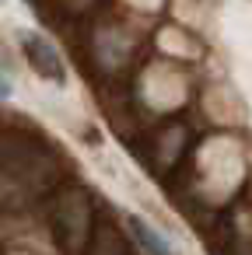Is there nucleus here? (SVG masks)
Segmentation results:
<instances>
[{
	"label": "nucleus",
	"instance_id": "f257e3e1",
	"mask_svg": "<svg viewBox=\"0 0 252 255\" xmlns=\"http://www.w3.org/2000/svg\"><path fill=\"white\" fill-rule=\"evenodd\" d=\"M18 42H21V56L25 63L42 77V81H53V84H67V67H63V56L56 53V46L39 35V32H28V28H18Z\"/></svg>",
	"mask_w": 252,
	"mask_h": 255
},
{
	"label": "nucleus",
	"instance_id": "f03ea898",
	"mask_svg": "<svg viewBox=\"0 0 252 255\" xmlns=\"http://www.w3.org/2000/svg\"><path fill=\"white\" fill-rule=\"evenodd\" d=\"M130 224V231H133V238H137V245L147 252V255H175V248H172V241L165 238V234H158L144 217H130L126 220Z\"/></svg>",
	"mask_w": 252,
	"mask_h": 255
},
{
	"label": "nucleus",
	"instance_id": "7ed1b4c3",
	"mask_svg": "<svg viewBox=\"0 0 252 255\" xmlns=\"http://www.w3.org/2000/svg\"><path fill=\"white\" fill-rule=\"evenodd\" d=\"M11 95H14V84L7 81V74H4V70H0V98H11Z\"/></svg>",
	"mask_w": 252,
	"mask_h": 255
},
{
	"label": "nucleus",
	"instance_id": "20e7f679",
	"mask_svg": "<svg viewBox=\"0 0 252 255\" xmlns=\"http://www.w3.org/2000/svg\"><path fill=\"white\" fill-rule=\"evenodd\" d=\"M0 63H11V53H7V42L0 39Z\"/></svg>",
	"mask_w": 252,
	"mask_h": 255
},
{
	"label": "nucleus",
	"instance_id": "39448f33",
	"mask_svg": "<svg viewBox=\"0 0 252 255\" xmlns=\"http://www.w3.org/2000/svg\"><path fill=\"white\" fill-rule=\"evenodd\" d=\"M0 4H4V0H0Z\"/></svg>",
	"mask_w": 252,
	"mask_h": 255
}]
</instances>
